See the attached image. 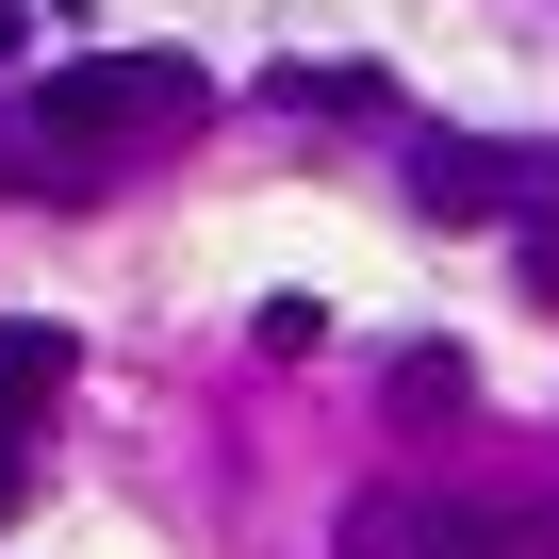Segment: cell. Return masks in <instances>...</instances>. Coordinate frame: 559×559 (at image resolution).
<instances>
[{
    "label": "cell",
    "instance_id": "1",
    "mask_svg": "<svg viewBox=\"0 0 559 559\" xmlns=\"http://www.w3.org/2000/svg\"><path fill=\"white\" fill-rule=\"evenodd\" d=\"M198 99H214V67H181V50H67L34 83V148L50 165H116V148L198 132Z\"/></svg>",
    "mask_w": 559,
    "mask_h": 559
},
{
    "label": "cell",
    "instance_id": "2",
    "mask_svg": "<svg viewBox=\"0 0 559 559\" xmlns=\"http://www.w3.org/2000/svg\"><path fill=\"white\" fill-rule=\"evenodd\" d=\"M412 214H428V230L559 214V148H510V132H428V148H412Z\"/></svg>",
    "mask_w": 559,
    "mask_h": 559
},
{
    "label": "cell",
    "instance_id": "3",
    "mask_svg": "<svg viewBox=\"0 0 559 559\" xmlns=\"http://www.w3.org/2000/svg\"><path fill=\"white\" fill-rule=\"evenodd\" d=\"M346 559H510V526L461 510V493H362L346 510Z\"/></svg>",
    "mask_w": 559,
    "mask_h": 559
},
{
    "label": "cell",
    "instance_id": "4",
    "mask_svg": "<svg viewBox=\"0 0 559 559\" xmlns=\"http://www.w3.org/2000/svg\"><path fill=\"white\" fill-rule=\"evenodd\" d=\"M379 412H395V428H461V412H477V362H461V346H395Z\"/></svg>",
    "mask_w": 559,
    "mask_h": 559
},
{
    "label": "cell",
    "instance_id": "5",
    "mask_svg": "<svg viewBox=\"0 0 559 559\" xmlns=\"http://www.w3.org/2000/svg\"><path fill=\"white\" fill-rule=\"evenodd\" d=\"M67 379H83V346H67V330H0V428H34Z\"/></svg>",
    "mask_w": 559,
    "mask_h": 559
},
{
    "label": "cell",
    "instance_id": "6",
    "mask_svg": "<svg viewBox=\"0 0 559 559\" xmlns=\"http://www.w3.org/2000/svg\"><path fill=\"white\" fill-rule=\"evenodd\" d=\"M526 297L559 313V214H526Z\"/></svg>",
    "mask_w": 559,
    "mask_h": 559
},
{
    "label": "cell",
    "instance_id": "7",
    "mask_svg": "<svg viewBox=\"0 0 559 559\" xmlns=\"http://www.w3.org/2000/svg\"><path fill=\"white\" fill-rule=\"evenodd\" d=\"M34 510V461H17V428H0V526H17Z\"/></svg>",
    "mask_w": 559,
    "mask_h": 559
},
{
    "label": "cell",
    "instance_id": "8",
    "mask_svg": "<svg viewBox=\"0 0 559 559\" xmlns=\"http://www.w3.org/2000/svg\"><path fill=\"white\" fill-rule=\"evenodd\" d=\"M543 543H559V510H543Z\"/></svg>",
    "mask_w": 559,
    "mask_h": 559
}]
</instances>
